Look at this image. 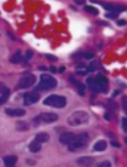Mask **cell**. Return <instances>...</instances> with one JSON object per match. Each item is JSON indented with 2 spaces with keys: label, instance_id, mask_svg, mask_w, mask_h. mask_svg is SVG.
<instances>
[{
  "label": "cell",
  "instance_id": "obj_16",
  "mask_svg": "<svg viewBox=\"0 0 127 167\" xmlns=\"http://www.w3.org/2000/svg\"><path fill=\"white\" fill-rule=\"evenodd\" d=\"M49 139H50V136H49V133H46V132H40V133H38L36 137H35V140L39 142V143H45V142H47Z\"/></svg>",
  "mask_w": 127,
  "mask_h": 167
},
{
  "label": "cell",
  "instance_id": "obj_25",
  "mask_svg": "<svg viewBox=\"0 0 127 167\" xmlns=\"http://www.w3.org/2000/svg\"><path fill=\"white\" fill-rule=\"evenodd\" d=\"M32 56H33V51H27V54H26V59H29Z\"/></svg>",
  "mask_w": 127,
  "mask_h": 167
},
{
  "label": "cell",
  "instance_id": "obj_12",
  "mask_svg": "<svg viewBox=\"0 0 127 167\" xmlns=\"http://www.w3.org/2000/svg\"><path fill=\"white\" fill-rule=\"evenodd\" d=\"M4 162L6 167H14L17 162V157L15 155H10V156H5L4 157Z\"/></svg>",
  "mask_w": 127,
  "mask_h": 167
},
{
  "label": "cell",
  "instance_id": "obj_26",
  "mask_svg": "<svg viewBox=\"0 0 127 167\" xmlns=\"http://www.w3.org/2000/svg\"><path fill=\"white\" fill-rule=\"evenodd\" d=\"M84 57L87 58V59H91V58L93 57V55H92V54H84Z\"/></svg>",
  "mask_w": 127,
  "mask_h": 167
},
{
  "label": "cell",
  "instance_id": "obj_18",
  "mask_svg": "<svg viewBox=\"0 0 127 167\" xmlns=\"http://www.w3.org/2000/svg\"><path fill=\"white\" fill-rule=\"evenodd\" d=\"M16 128H17L18 131H27L29 127H28V124H27V122L21 121V122H17V124H16Z\"/></svg>",
  "mask_w": 127,
  "mask_h": 167
},
{
  "label": "cell",
  "instance_id": "obj_15",
  "mask_svg": "<svg viewBox=\"0 0 127 167\" xmlns=\"http://www.w3.org/2000/svg\"><path fill=\"white\" fill-rule=\"evenodd\" d=\"M40 149H41V143L36 142L35 139L29 144V150H30L32 153H38Z\"/></svg>",
  "mask_w": 127,
  "mask_h": 167
},
{
  "label": "cell",
  "instance_id": "obj_5",
  "mask_svg": "<svg viewBox=\"0 0 127 167\" xmlns=\"http://www.w3.org/2000/svg\"><path fill=\"white\" fill-rule=\"evenodd\" d=\"M35 83V76L33 74H24L23 76H21L19 81H18V87L19 88H28L30 86H33Z\"/></svg>",
  "mask_w": 127,
  "mask_h": 167
},
{
  "label": "cell",
  "instance_id": "obj_20",
  "mask_svg": "<svg viewBox=\"0 0 127 167\" xmlns=\"http://www.w3.org/2000/svg\"><path fill=\"white\" fill-rule=\"evenodd\" d=\"M85 10H86L87 12H90V14H92V15H98V10H97V9H95L93 6H85Z\"/></svg>",
  "mask_w": 127,
  "mask_h": 167
},
{
  "label": "cell",
  "instance_id": "obj_6",
  "mask_svg": "<svg viewBox=\"0 0 127 167\" xmlns=\"http://www.w3.org/2000/svg\"><path fill=\"white\" fill-rule=\"evenodd\" d=\"M41 120L44 122H55L58 120V115L55 113H42L39 115V118L36 119V121Z\"/></svg>",
  "mask_w": 127,
  "mask_h": 167
},
{
  "label": "cell",
  "instance_id": "obj_28",
  "mask_svg": "<svg viewBox=\"0 0 127 167\" xmlns=\"http://www.w3.org/2000/svg\"><path fill=\"white\" fill-rule=\"evenodd\" d=\"M112 145H113V147H116V148H119V147H120V144H119L117 142H112Z\"/></svg>",
  "mask_w": 127,
  "mask_h": 167
},
{
  "label": "cell",
  "instance_id": "obj_14",
  "mask_svg": "<svg viewBox=\"0 0 127 167\" xmlns=\"http://www.w3.org/2000/svg\"><path fill=\"white\" fill-rule=\"evenodd\" d=\"M87 85L90 86V88H91L92 91L99 92L98 84H97V80H96V78H88V79H87Z\"/></svg>",
  "mask_w": 127,
  "mask_h": 167
},
{
  "label": "cell",
  "instance_id": "obj_8",
  "mask_svg": "<svg viewBox=\"0 0 127 167\" xmlns=\"http://www.w3.org/2000/svg\"><path fill=\"white\" fill-rule=\"evenodd\" d=\"M76 164L81 167H92L95 164V159L90 156H83L76 160Z\"/></svg>",
  "mask_w": 127,
  "mask_h": 167
},
{
  "label": "cell",
  "instance_id": "obj_30",
  "mask_svg": "<svg viewBox=\"0 0 127 167\" xmlns=\"http://www.w3.org/2000/svg\"><path fill=\"white\" fill-rule=\"evenodd\" d=\"M76 4H79V5H83V4H85L84 1H76Z\"/></svg>",
  "mask_w": 127,
  "mask_h": 167
},
{
  "label": "cell",
  "instance_id": "obj_22",
  "mask_svg": "<svg viewBox=\"0 0 127 167\" xmlns=\"http://www.w3.org/2000/svg\"><path fill=\"white\" fill-rule=\"evenodd\" d=\"M98 167H112V164L109 161H103V162L99 164Z\"/></svg>",
  "mask_w": 127,
  "mask_h": 167
},
{
  "label": "cell",
  "instance_id": "obj_11",
  "mask_svg": "<svg viewBox=\"0 0 127 167\" xmlns=\"http://www.w3.org/2000/svg\"><path fill=\"white\" fill-rule=\"evenodd\" d=\"M9 96H10V90L5 85H1V87H0V102L5 103L9 99Z\"/></svg>",
  "mask_w": 127,
  "mask_h": 167
},
{
  "label": "cell",
  "instance_id": "obj_17",
  "mask_svg": "<svg viewBox=\"0 0 127 167\" xmlns=\"http://www.w3.org/2000/svg\"><path fill=\"white\" fill-rule=\"evenodd\" d=\"M105 149H107V142L105 140H98L93 147V150H96V152H103Z\"/></svg>",
  "mask_w": 127,
  "mask_h": 167
},
{
  "label": "cell",
  "instance_id": "obj_24",
  "mask_svg": "<svg viewBox=\"0 0 127 167\" xmlns=\"http://www.w3.org/2000/svg\"><path fill=\"white\" fill-rule=\"evenodd\" d=\"M122 108L127 111V97L126 96H124V98H122Z\"/></svg>",
  "mask_w": 127,
  "mask_h": 167
},
{
  "label": "cell",
  "instance_id": "obj_2",
  "mask_svg": "<svg viewBox=\"0 0 127 167\" xmlns=\"http://www.w3.org/2000/svg\"><path fill=\"white\" fill-rule=\"evenodd\" d=\"M57 86L56 79L49 74H42L40 76V83L38 85V90L39 91H49L52 90Z\"/></svg>",
  "mask_w": 127,
  "mask_h": 167
},
{
  "label": "cell",
  "instance_id": "obj_10",
  "mask_svg": "<svg viewBox=\"0 0 127 167\" xmlns=\"http://www.w3.org/2000/svg\"><path fill=\"white\" fill-rule=\"evenodd\" d=\"M75 137H76V136H75L74 133H71V132H64V133H62V135H61L59 140H61V143H63V144L70 145L71 143L74 142Z\"/></svg>",
  "mask_w": 127,
  "mask_h": 167
},
{
  "label": "cell",
  "instance_id": "obj_4",
  "mask_svg": "<svg viewBox=\"0 0 127 167\" xmlns=\"http://www.w3.org/2000/svg\"><path fill=\"white\" fill-rule=\"evenodd\" d=\"M87 140H88V135H87V133H80V135H76V137H75V139H74V142L69 145V149L73 150V152H74V150H78V149H80V148H83V147L86 145Z\"/></svg>",
  "mask_w": 127,
  "mask_h": 167
},
{
  "label": "cell",
  "instance_id": "obj_27",
  "mask_svg": "<svg viewBox=\"0 0 127 167\" xmlns=\"http://www.w3.org/2000/svg\"><path fill=\"white\" fill-rule=\"evenodd\" d=\"M46 57H47L49 59H51V61H56V59H57L56 57H53V56H51V55H47Z\"/></svg>",
  "mask_w": 127,
  "mask_h": 167
},
{
  "label": "cell",
  "instance_id": "obj_23",
  "mask_svg": "<svg viewBox=\"0 0 127 167\" xmlns=\"http://www.w3.org/2000/svg\"><path fill=\"white\" fill-rule=\"evenodd\" d=\"M121 124H122V128H124V131H125V132H127V119H126V118H124V119H122Z\"/></svg>",
  "mask_w": 127,
  "mask_h": 167
},
{
  "label": "cell",
  "instance_id": "obj_9",
  "mask_svg": "<svg viewBox=\"0 0 127 167\" xmlns=\"http://www.w3.org/2000/svg\"><path fill=\"white\" fill-rule=\"evenodd\" d=\"M97 80V84H98V88H99V92H107L108 91V79L105 76H102V75H98L96 78Z\"/></svg>",
  "mask_w": 127,
  "mask_h": 167
},
{
  "label": "cell",
  "instance_id": "obj_13",
  "mask_svg": "<svg viewBox=\"0 0 127 167\" xmlns=\"http://www.w3.org/2000/svg\"><path fill=\"white\" fill-rule=\"evenodd\" d=\"M5 113L10 116H23L26 114V111L23 109H6Z\"/></svg>",
  "mask_w": 127,
  "mask_h": 167
},
{
  "label": "cell",
  "instance_id": "obj_21",
  "mask_svg": "<svg viewBox=\"0 0 127 167\" xmlns=\"http://www.w3.org/2000/svg\"><path fill=\"white\" fill-rule=\"evenodd\" d=\"M75 84L78 85L76 87H78L79 93H80V95H85V85L84 84H81V83H75Z\"/></svg>",
  "mask_w": 127,
  "mask_h": 167
},
{
  "label": "cell",
  "instance_id": "obj_19",
  "mask_svg": "<svg viewBox=\"0 0 127 167\" xmlns=\"http://www.w3.org/2000/svg\"><path fill=\"white\" fill-rule=\"evenodd\" d=\"M22 61V57H21V52L19 51H17L16 54H15L12 57H11V62L12 63H19Z\"/></svg>",
  "mask_w": 127,
  "mask_h": 167
},
{
  "label": "cell",
  "instance_id": "obj_29",
  "mask_svg": "<svg viewBox=\"0 0 127 167\" xmlns=\"http://www.w3.org/2000/svg\"><path fill=\"white\" fill-rule=\"evenodd\" d=\"M119 24L122 26V24H126V21H119Z\"/></svg>",
  "mask_w": 127,
  "mask_h": 167
},
{
  "label": "cell",
  "instance_id": "obj_31",
  "mask_svg": "<svg viewBox=\"0 0 127 167\" xmlns=\"http://www.w3.org/2000/svg\"><path fill=\"white\" fill-rule=\"evenodd\" d=\"M125 142H126V143H127V138H125Z\"/></svg>",
  "mask_w": 127,
  "mask_h": 167
},
{
  "label": "cell",
  "instance_id": "obj_1",
  "mask_svg": "<svg viewBox=\"0 0 127 167\" xmlns=\"http://www.w3.org/2000/svg\"><path fill=\"white\" fill-rule=\"evenodd\" d=\"M88 114L84 110H78L74 111L70 116L68 118V124L71 126H79L83 125L85 122L88 121Z\"/></svg>",
  "mask_w": 127,
  "mask_h": 167
},
{
  "label": "cell",
  "instance_id": "obj_7",
  "mask_svg": "<svg viewBox=\"0 0 127 167\" xmlns=\"http://www.w3.org/2000/svg\"><path fill=\"white\" fill-rule=\"evenodd\" d=\"M40 99L39 93L36 92H28L24 95V105H30L33 103H36Z\"/></svg>",
  "mask_w": 127,
  "mask_h": 167
},
{
  "label": "cell",
  "instance_id": "obj_3",
  "mask_svg": "<svg viewBox=\"0 0 127 167\" xmlns=\"http://www.w3.org/2000/svg\"><path fill=\"white\" fill-rule=\"evenodd\" d=\"M45 105L49 107H53V108H63L67 104V99L63 96H58V95H51L47 98H45L44 101Z\"/></svg>",
  "mask_w": 127,
  "mask_h": 167
}]
</instances>
